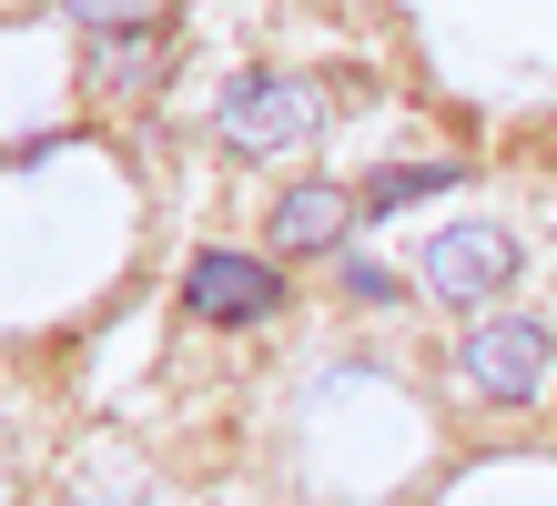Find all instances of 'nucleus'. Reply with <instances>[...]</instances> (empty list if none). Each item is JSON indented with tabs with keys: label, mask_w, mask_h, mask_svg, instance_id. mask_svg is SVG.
<instances>
[{
	"label": "nucleus",
	"mask_w": 557,
	"mask_h": 506,
	"mask_svg": "<svg viewBox=\"0 0 557 506\" xmlns=\"http://www.w3.org/2000/svg\"><path fill=\"white\" fill-rule=\"evenodd\" d=\"M425 193H456V162H396L355 193V213H396V202H425Z\"/></svg>",
	"instance_id": "nucleus-6"
},
{
	"label": "nucleus",
	"mask_w": 557,
	"mask_h": 506,
	"mask_svg": "<svg viewBox=\"0 0 557 506\" xmlns=\"http://www.w3.org/2000/svg\"><path fill=\"white\" fill-rule=\"evenodd\" d=\"M547 365H557L547 324H528V314H497V324H476V334H467L456 375H467V395H486V405H528V395L547 385Z\"/></svg>",
	"instance_id": "nucleus-2"
},
{
	"label": "nucleus",
	"mask_w": 557,
	"mask_h": 506,
	"mask_svg": "<svg viewBox=\"0 0 557 506\" xmlns=\"http://www.w3.org/2000/svg\"><path fill=\"white\" fill-rule=\"evenodd\" d=\"M314 122H324L314 82L244 72L234 91H223V143H234V152H294V143H314Z\"/></svg>",
	"instance_id": "nucleus-1"
},
{
	"label": "nucleus",
	"mask_w": 557,
	"mask_h": 506,
	"mask_svg": "<svg viewBox=\"0 0 557 506\" xmlns=\"http://www.w3.org/2000/svg\"><path fill=\"white\" fill-rule=\"evenodd\" d=\"M264 223H274V244H284V254H324V244H345L355 193H335V183H294Z\"/></svg>",
	"instance_id": "nucleus-5"
},
{
	"label": "nucleus",
	"mask_w": 557,
	"mask_h": 506,
	"mask_svg": "<svg viewBox=\"0 0 557 506\" xmlns=\"http://www.w3.org/2000/svg\"><path fill=\"white\" fill-rule=\"evenodd\" d=\"M183 304L203 324H264L274 304H284V274L253 263V254H193L183 263Z\"/></svg>",
	"instance_id": "nucleus-4"
},
{
	"label": "nucleus",
	"mask_w": 557,
	"mask_h": 506,
	"mask_svg": "<svg viewBox=\"0 0 557 506\" xmlns=\"http://www.w3.org/2000/svg\"><path fill=\"white\" fill-rule=\"evenodd\" d=\"M345 294L355 304H396V274H385V263H345Z\"/></svg>",
	"instance_id": "nucleus-8"
},
{
	"label": "nucleus",
	"mask_w": 557,
	"mask_h": 506,
	"mask_svg": "<svg viewBox=\"0 0 557 506\" xmlns=\"http://www.w3.org/2000/svg\"><path fill=\"white\" fill-rule=\"evenodd\" d=\"M416 274H425V294H446V304L507 294V284H517V233H507V223H446L436 244L416 254Z\"/></svg>",
	"instance_id": "nucleus-3"
},
{
	"label": "nucleus",
	"mask_w": 557,
	"mask_h": 506,
	"mask_svg": "<svg viewBox=\"0 0 557 506\" xmlns=\"http://www.w3.org/2000/svg\"><path fill=\"white\" fill-rule=\"evenodd\" d=\"M162 11H173V0H82L91 30H112V21H162Z\"/></svg>",
	"instance_id": "nucleus-7"
}]
</instances>
